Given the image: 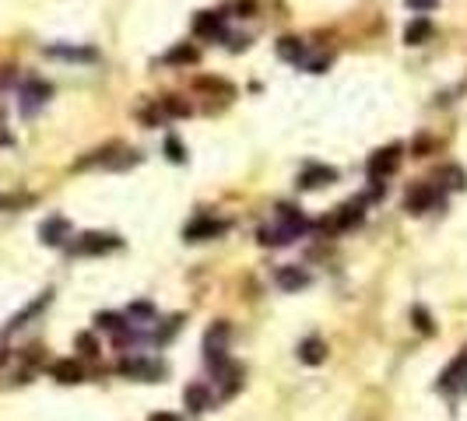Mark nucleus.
<instances>
[{"label": "nucleus", "mask_w": 467, "mask_h": 421, "mask_svg": "<svg viewBox=\"0 0 467 421\" xmlns=\"http://www.w3.org/2000/svg\"><path fill=\"white\" fill-rule=\"evenodd\" d=\"M21 204H29V197H14V193H0V210L21 208Z\"/></svg>", "instance_id": "nucleus-26"}, {"label": "nucleus", "mask_w": 467, "mask_h": 421, "mask_svg": "<svg viewBox=\"0 0 467 421\" xmlns=\"http://www.w3.org/2000/svg\"><path fill=\"white\" fill-rule=\"evenodd\" d=\"M78 344H81V355H88V358H95V355H99V344H95L88 334L78 337Z\"/></svg>", "instance_id": "nucleus-28"}, {"label": "nucleus", "mask_w": 467, "mask_h": 421, "mask_svg": "<svg viewBox=\"0 0 467 421\" xmlns=\"http://www.w3.org/2000/svg\"><path fill=\"white\" fill-rule=\"evenodd\" d=\"M166 151H169L172 162H183V158H186V151H183V144H179L176 137H169V141H166Z\"/></svg>", "instance_id": "nucleus-27"}, {"label": "nucleus", "mask_w": 467, "mask_h": 421, "mask_svg": "<svg viewBox=\"0 0 467 421\" xmlns=\"http://www.w3.org/2000/svg\"><path fill=\"white\" fill-rule=\"evenodd\" d=\"M408 7H415V11H428V7H436V0H408Z\"/></svg>", "instance_id": "nucleus-30"}, {"label": "nucleus", "mask_w": 467, "mask_h": 421, "mask_svg": "<svg viewBox=\"0 0 467 421\" xmlns=\"http://www.w3.org/2000/svg\"><path fill=\"white\" fill-rule=\"evenodd\" d=\"M166 64H197V49L194 46H176L172 53H166Z\"/></svg>", "instance_id": "nucleus-25"}, {"label": "nucleus", "mask_w": 467, "mask_h": 421, "mask_svg": "<svg viewBox=\"0 0 467 421\" xmlns=\"http://www.w3.org/2000/svg\"><path fill=\"white\" fill-rule=\"evenodd\" d=\"M183 400H186V407H190V411H197V415L211 407V393H208V386H204V382L186 386V390H183Z\"/></svg>", "instance_id": "nucleus-19"}, {"label": "nucleus", "mask_w": 467, "mask_h": 421, "mask_svg": "<svg viewBox=\"0 0 467 421\" xmlns=\"http://www.w3.org/2000/svg\"><path fill=\"white\" fill-rule=\"evenodd\" d=\"M439 179L450 186V190H464L467 186V176H464V168H457V166H446V168H439Z\"/></svg>", "instance_id": "nucleus-24"}, {"label": "nucleus", "mask_w": 467, "mask_h": 421, "mask_svg": "<svg viewBox=\"0 0 467 421\" xmlns=\"http://www.w3.org/2000/svg\"><path fill=\"white\" fill-rule=\"evenodd\" d=\"M221 25H225V14H221V11H204V14H197V21H194V36L214 39V36H221Z\"/></svg>", "instance_id": "nucleus-14"}, {"label": "nucleus", "mask_w": 467, "mask_h": 421, "mask_svg": "<svg viewBox=\"0 0 467 421\" xmlns=\"http://www.w3.org/2000/svg\"><path fill=\"white\" fill-rule=\"evenodd\" d=\"M49 298H53V292H43L39 298H36V302H29V305H25L21 313H14V316H11V323L4 327V337H7V334H14V330H21V327H25V323H29L32 316H39V313H43L46 305H49Z\"/></svg>", "instance_id": "nucleus-11"}, {"label": "nucleus", "mask_w": 467, "mask_h": 421, "mask_svg": "<svg viewBox=\"0 0 467 421\" xmlns=\"http://www.w3.org/2000/svg\"><path fill=\"white\" fill-rule=\"evenodd\" d=\"M362 201H348V204H341L331 218H323V228H331V232H348V228H355L358 221H362Z\"/></svg>", "instance_id": "nucleus-6"}, {"label": "nucleus", "mask_w": 467, "mask_h": 421, "mask_svg": "<svg viewBox=\"0 0 467 421\" xmlns=\"http://www.w3.org/2000/svg\"><path fill=\"white\" fill-rule=\"evenodd\" d=\"M225 337H229V323H214L208 337H204V362L214 372L225 369Z\"/></svg>", "instance_id": "nucleus-3"}, {"label": "nucleus", "mask_w": 467, "mask_h": 421, "mask_svg": "<svg viewBox=\"0 0 467 421\" xmlns=\"http://www.w3.org/2000/svg\"><path fill=\"white\" fill-rule=\"evenodd\" d=\"M4 358H7V355H4V351H0V362H4Z\"/></svg>", "instance_id": "nucleus-32"}, {"label": "nucleus", "mask_w": 467, "mask_h": 421, "mask_svg": "<svg viewBox=\"0 0 467 421\" xmlns=\"http://www.w3.org/2000/svg\"><path fill=\"white\" fill-rule=\"evenodd\" d=\"M127 323H130L127 316H116V313H99V316H95V327H99V330H106V334H113V337L120 334Z\"/></svg>", "instance_id": "nucleus-23"}, {"label": "nucleus", "mask_w": 467, "mask_h": 421, "mask_svg": "<svg viewBox=\"0 0 467 421\" xmlns=\"http://www.w3.org/2000/svg\"><path fill=\"white\" fill-rule=\"evenodd\" d=\"M278 56L288 60V64H302V60H306V46H302V39H292V36H288V39L278 42Z\"/></svg>", "instance_id": "nucleus-22"}, {"label": "nucleus", "mask_w": 467, "mask_h": 421, "mask_svg": "<svg viewBox=\"0 0 467 421\" xmlns=\"http://www.w3.org/2000/svg\"><path fill=\"white\" fill-rule=\"evenodd\" d=\"M309 270H302V267H278V274H274V285L281 288V292H298V288H309Z\"/></svg>", "instance_id": "nucleus-10"}, {"label": "nucleus", "mask_w": 467, "mask_h": 421, "mask_svg": "<svg viewBox=\"0 0 467 421\" xmlns=\"http://www.w3.org/2000/svg\"><path fill=\"white\" fill-rule=\"evenodd\" d=\"M432 39V21L428 18H411V25L404 29V42L408 46H422Z\"/></svg>", "instance_id": "nucleus-20"}, {"label": "nucleus", "mask_w": 467, "mask_h": 421, "mask_svg": "<svg viewBox=\"0 0 467 421\" xmlns=\"http://www.w3.org/2000/svg\"><path fill=\"white\" fill-rule=\"evenodd\" d=\"M151 421H179V418H176V415H166V411H162V415H151Z\"/></svg>", "instance_id": "nucleus-31"}, {"label": "nucleus", "mask_w": 467, "mask_h": 421, "mask_svg": "<svg viewBox=\"0 0 467 421\" xmlns=\"http://www.w3.org/2000/svg\"><path fill=\"white\" fill-rule=\"evenodd\" d=\"M327 358V344L320 340V337H306L302 344H298V362H306V365H320Z\"/></svg>", "instance_id": "nucleus-17"}, {"label": "nucleus", "mask_w": 467, "mask_h": 421, "mask_svg": "<svg viewBox=\"0 0 467 421\" xmlns=\"http://www.w3.org/2000/svg\"><path fill=\"white\" fill-rule=\"evenodd\" d=\"M53 379L56 382H81L85 379V369H81V362H74V358H60V362H53Z\"/></svg>", "instance_id": "nucleus-16"}, {"label": "nucleus", "mask_w": 467, "mask_h": 421, "mask_svg": "<svg viewBox=\"0 0 467 421\" xmlns=\"http://www.w3.org/2000/svg\"><path fill=\"white\" fill-rule=\"evenodd\" d=\"M397 166H401V148H397V144H390V148H380V151L369 158L366 172H369V179H373V183H380V179H386L390 172H397Z\"/></svg>", "instance_id": "nucleus-5"}, {"label": "nucleus", "mask_w": 467, "mask_h": 421, "mask_svg": "<svg viewBox=\"0 0 467 421\" xmlns=\"http://www.w3.org/2000/svg\"><path fill=\"white\" fill-rule=\"evenodd\" d=\"M39 235L46 246H64V239L71 235V225H67V218H49V221H43Z\"/></svg>", "instance_id": "nucleus-15"}, {"label": "nucleus", "mask_w": 467, "mask_h": 421, "mask_svg": "<svg viewBox=\"0 0 467 421\" xmlns=\"http://www.w3.org/2000/svg\"><path fill=\"white\" fill-rule=\"evenodd\" d=\"M415 323H418V330H422V334H432V320H428V313H425V309H415Z\"/></svg>", "instance_id": "nucleus-29"}, {"label": "nucleus", "mask_w": 467, "mask_h": 421, "mask_svg": "<svg viewBox=\"0 0 467 421\" xmlns=\"http://www.w3.org/2000/svg\"><path fill=\"white\" fill-rule=\"evenodd\" d=\"M46 98H49V84L46 81H25V88H21V113L32 116Z\"/></svg>", "instance_id": "nucleus-12"}, {"label": "nucleus", "mask_w": 467, "mask_h": 421, "mask_svg": "<svg viewBox=\"0 0 467 421\" xmlns=\"http://www.w3.org/2000/svg\"><path fill=\"white\" fill-rule=\"evenodd\" d=\"M46 56L71 60V64H91V60H99V53L91 46H46Z\"/></svg>", "instance_id": "nucleus-8"}, {"label": "nucleus", "mask_w": 467, "mask_h": 421, "mask_svg": "<svg viewBox=\"0 0 467 421\" xmlns=\"http://www.w3.org/2000/svg\"><path fill=\"white\" fill-rule=\"evenodd\" d=\"M256 235H260V243H263V246H288V243L296 239L285 225H263Z\"/></svg>", "instance_id": "nucleus-21"}, {"label": "nucleus", "mask_w": 467, "mask_h": 421, "mask_svg": "<svg viewBox=\"0 0 467 421\" xmlns=\"http://www.w3.org/2000/svg\"><path fill=\"white\" fill-rule=\"evenodd\" d=\"M278 225H285L296 239L306 232V218H302V210L292 208V204H278Z\"/></svg>", "instance_id": "nucleus-18"}, {"label": "nucleus", "mask_w": 467, "mask_h": 421, "mask_svg": "<svg viewBox=\"0 0 467 421\" xmlns=\"http://www.w3.org/2000/svg\"><path fill=\"white\" fill-rule=\"evenodd\" d=\"M467 379V351H461L446 369H443V376H439V382H436V390H453V386H461Z\"/></svg>", "instance_id": "nucleus-13"}, {"label": "nucleus", "mask_w": 467, "mask_h": 421, "mask_svg": "<svg viewBox=\"0 0 467 421\" xmlns=\"http://www.w3.org/2000/svg\"><path fill=\"white\" fill-rule=\"evenodd\" d=\"M436 204L443 208V193H439L436 183H418V186L408 190V197H404V208L411 210V214H425V210H432Z\"/></svg>", "instance_id": "nucleus-2"}, {"label": "nucleus", "mask_w": 467, "mask_h": 421, "mask_svg": "<svg viewBox=\"0 0 467 421\" xmlns=\"http://www.w3.org/2000/svg\"><path fill=\"white\" fill-rule=\"evenodd\" d=\"M338 179V172L331 166H306L298 172V186L302 190H320V186H327V183H334Z\"/></svg>", "instance_id": "nucleus-9"}, {"label": "nucleus", "mask_w": 467, "mask_h": 421, "mask_svg": "<svg viewBox=\"0 0 467 421\" xmlns=\"http://www.w3.org/2000/svg\"><path fill=\"white\" fill-rule=\"evenodd\" d=\"M120 246H124V239L113 235V232H88V235H81L71 246V253H78V256H102V253H113Z\"/></svg>", "instance_id": "nucleus-1"}, {"label": "nucleus", "mask_w": 467, "mask_h": 421, "mask_svg": "<svg viewBox=\"0 0 467 421\" xmlns=\"http://www.w3.org/2000/svg\"><path fill=\"white\" fill-rule=\"evenodd\" d=\"M162 372H166V369H162L159 362H148V358H124V362H120V376H130V379L155 382Z\"/></svg>", "instance_id": "nucleus-7"}, {"label": "nucleus", "mask_w": 467, "mask_h": 421, "mask_svg": "<svg viewBox=\"0 0 467 421\" xmlns=\"http://www.w3.org/2000/svg\"><path fill=\"white\" fill-rule=\"evenodd\" d=\"M229 225L221 221V218H214V214H201V218H194L186 228H183V239L186 243H204V239H214V235H221Z\"/></svg>", "instance_id": "nucleus-4"}]
</instances>
